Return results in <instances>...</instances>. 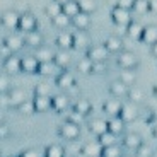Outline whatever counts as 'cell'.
<instances>
[{
    "label": "cell",
    "instance_id": "b9f144b4",
    "mask_svg": "<svg viewBox=\"0 0 157 157\" xmlns=\"http://www.w3.org/2000/svg\"><path fill=\"white\" fill-rule=\"evenodd\" d=\"M77 70L82 72V74H90V70H92V60H89L87 56H86V58H82V60H78Z\"/></svg>",
    "mask_w": 157,
    "mask_h": 157
},
{
    "label": "cell",
    "instance_id": "9a60e30c",
    "mask_svg": "<svg viewBox=\"0 0 157 157\" xmlns=\"http://www.w3.org/2000/svg\"><path fill=\"white\" fill-rule=\"evenodd\" d=\"M90 46V39L86 31H75L74 33V48L75 50H87Z\"/></svg>",
    "mask_w": 157,
    "mask_h": 157
},
{
    "label": "cell",
    "instance_id": "816d5d0a",
    "mask_svg": "<svg viewBox=\"0 0 157 157\" xmlns=\"http://www.w3.org/2000/svg\"><path fill=\"white\" fill-rule=\"evenodd\" d=\"M9 135H10V128L5 123H0V140H5Z\"/></svg>",
    "mask_w": 157,
    "mask_h": 157
},
{
    "label": "cell",
    "instance_id": "f546056e",
    "mask_svg": "<svg viewBox=\"0 0 157 157\" xmlns=\"http://www.w3.org/2000/svg\"><path fill=\"white\" fill-rule=\"evenodd\" d=\"M142 33H144V26L140 22H132L126 26V36L132 39H140L142 38Z\"/></svg>",
    "mask_w": 157,
    "mask_h": 157
},
{
    "label": "cell",
    "instance_id": "7dc6e473",
    "mask_svg": "<svg viewBox=\"0 0 157 157\" xmlns=\"http://www.w3.org/2000/svg\"><path fill=\"white\" fill-rule=\"evenodd\" d=\"M135 152H137V157H152V149L147 144H142Z\"/></svg>",
    "mask_w": 157,
    "mask_h": 157
},
{
    "label": "cell",
    "instance_id": "4316f807",
    "mask_svg": "<svg viewBox=\"0 0 157 157\" xmlns=\"http://www.w3.org/2000/svg\"><path fill=\"white\" fill-rule=\"evenodd\" d=\"M34 56H36V60H38L39 63L41 62H53V58H55V51L51 50V48L39 46V48H36Z\"/></svg>",
    "mask_w": 157,
    "mask_h": 157
},
{
    "label": "cell",
    "instance_id": "603a6c76",
    "mask_svg": "<svg viewBox=\"0 0 157 157\" xmlns=\"http://www.w3.org/2000/svg\"><path fill=\"white\" fill-rule=\"evenodd\" d=\"M60 68L55 62H41L38 67V74L39 75H44V77H50V75H55L58 74Z\"/></svg>",
    "mask_w": 157,
    "mask_h": 157
},
{
    "label": "cell",
    "instance_id": "11a10c76",
    "mask_svg": "<svg viewBox=\"0 0 157 157\" xmlns=\"http://www.w3.org/2000/svg\"><path fill=\"white\" fill-rule=\"evenodd\" d=\"M152 55H154V56H155V58H157V43H155V44H154V46H152Z\"/></svg>",
    "mask_w": 157,
    "mask_h": 157
},
{
    "label": "cell",
    "instance_id": "ffe728a7",
    "mask_svg": "<svg viewBox=\"0 0 157 157\" xmlns=\"http://www.w3.org/2000/svg\"><path fill=\"white\" fill-rule=\"evenodd\" d=\"M104 46L109 53H120V51H123V39L120 36H109L104 41Z\"/></svg>",
    "mask_w": 157,
    "mask_h": 157
},
{
    "label": "cell",
    "instance_id": "681fc988",
    "mask_svg": "<svg viewBox=\"0 0 157 157\" xmlns=\"http://www.w3.org/2000/svg\"><path fill=\"white\" fill-rule=\"evenodd\" d=\"M19 157H44V154H41L36 149H28V150H24Z\"/></svg>",
    "mask_w": 157,
    "mask_h": 157
},
{
    "label": "cell",
    "instance_id": "ee69618b",
    "mask_svg": "<svg viewBox=\"0 0 157 157\" xmlns=\"http://www.w3.org/2000/svg\"><path fill=\"white\" fill-rule=\"evenodd\" d=\"M10 90V78L7 74H0V94H7Z\"/></svg>",
    "mask_w": 157,
    "mask_h": 157
},
{
    "label": "cell",
    "instance_id": "836d02e7",
    "mask_svg": "<svg viewBox=\"0 0 157 157\" xmlns=\"http://www.w3.org/2000/svg\"><path fill=\"white\" fill-rule=\"evenodd\" d=\"M98 142L101 144V147H109V145H114V144H116V135L111 133L109 130H108V132H104L102 135H99V137H98Z\"/></svg>",
    "mask_w": 157,
    "mask_h": 157
},
{
    "label": "cell",
    "instance_id": "5bb4252c",
    "mask_svg": "<svg viewBox=\"0 0 157 157\" xmlns=\"http://www.w3.org/2000/svg\"><path fill=\"white\" fill-rule=\"evenodd\" d=\"M4 44L12 51V53H16V51L22 50V46H24L26 43H24V39L21 38L19 34H9L7 38L4 39Z\"/></svg>",
    "mask_w": 157,
    "mask_h": 157
},
{
    "label": "cell",
    "instance_id": "f907efd6",
    "mask_svg": "<svg viewBox=\"0 0 157 157\" xmlns=\"http://www.w3.org/2000/svg\"><path fill=\"white\" fill-rule=\"evenodd\" d=\"M133 4H135V0H118L116 7H121V9H126V10H132V9H133Z\"/></svg>",
    "mask_w": 157,
    "mask_h": 157
},
{
    "label": "cell",
    "instance_id": "cb8c5ba5",
    "mask_svg": "<svg viewBox=\"0 0 157 157\" xmlns=\"http://www.w3.org/2000/svg\"><path fill=\"white\" fill-rule=\"evenodd\" d=\"M53 62L58 65L60 70H65V68L70 65V53H68L67 50H58L55 53V58H53Z\"/></svg>",
    "mask_w": 157,
    "mask_h": 157
},
{
    "label": "cell",
    "instance_id": "ba28073f",
    "mask_svg": "<svg viewBox=\"0 0 157 157\" xmlns=\"http://www.w3.org/2000/svg\"><path fill=\"white\" fill-rule=\"evenodd\" d=\"M4 70L7 75H16L19 74L21 70V58H17L16 55H10L9 58L4 60Z\"/></svg>",
    "mask_w": 157,
    "mask_h": 157
},
{
    "label": "cell",
    "instance_id": "f6af8a7d",
    "mask_svg": "<svg viewBox=\"0 0 157 157\" xmlns=\"http://www.w3.org/2000/svg\"><path fill=\"white\" fill-rule=\"evenodd\" d=\"M84 118H86L84 114H80V113H77L75 109H72L70 113L67 114V121H72V123H75V125L80 126V125H82V121H84Z\"/></svg>",
    "mask_w": 157,
    "mask_h": 157
},
{
    "label": "cell",
    "instance_id": "ac0fdd59",
    "mask_svg": "<svg viewBox=\"0 0 157 157\" xmlns=\"http://www.w3.org/2000/svg\"><path fill=\"white\" fill-rule=\"evenodd\" d=\"M7 98H9V106L17 108L21 102L26 101V92L22 89H12L7 92Z\"/></svg>",
    "mask_w": 157,
    "mask_h": 157
},
{
    "label": "cell",
    "instance_id": "6da1fadb",
    "mask_svg": "<svg viewBox=\"0 0 157 157\" xmlns=\"http://www.w3.org/2000/svg\"><path fill=\"white\" fill-rule=\"evenodd\" d=\"M58 135L62 138H65V140H68V142H75L80 137V126L72 123V121H65L63 125H60Z\"/></svg>",
    "mask_w": 157,
    "mask_h": 157
},
{
    "label": "cell",
    "instance_id": "d4e9b609",
    "mask_svg": "<svg viewBox=\"0 0 157 157\" xmlns=\"http://www.w3.org/2000/svg\"><path fill=\"white\" fill-rule=\"evenodd\" d=\"M108 130L118 137V135L123 133V130H125V121H123L120 116H111L109 120H108Z\"/></svg>",
    "mask_w": 157,
    "mask_h": 157
},
{
    "label": "cell",
    "instance_id": "277c9868",
    "mask_svg": "<svg viewBox=\"0 0 157 157\" xmlns=\"http://www.w3.org/2000/svg\"><path fill=\"white\" fill-rule=\"evenodd\" d=\"M87 58L92 60V62H106L108 56H109V51L106 50L104 44H92V46L87 48Z\"/></svg>",
    "mask_w": 157,
    "mask_h": 157
},
{
    "label": "cell",
    "instance_id": "8992f818",
    "mask_svg": "<svg viewBox=\"0 0 157 157\" xmlns=\"http://www.w3.org/2000/svg\"><path fill=\"white\" fill-rule=\"evenodd\" d=\"M111 19L116 26H128L132 22V16H130V10L126 9H121V7H116L111 10Z\"/></svg>",
    "mask_w": 157,
    "mask_h": 157
},
{
    "label": "cell",
    "instance_id": "8d00e7d4",
    "mask_svg": "<svg viewBox=\"0 0 157 157\" xmlns=\"http://www.w3.org/2000/svg\"><path fill=\"white\" fill-rule=\"evenodd\" d=\"M44 12H46V16L50 17V19H53L55 16H58V14H62V5L56 4L55 0H51L50 4L46 5V9H44Z\"/></svg>",
    "mask_w": 157,
    "mask_h": 157
},
{
    "label": "cell",
    "instance_id": "7402d4cb",
    "mask_svg": "<svg viewBox=\"0 0 157 157\" xmlns=\"http://www.w3.org/2000/svg\"><path fill=\"white\" fill-rule=\"evenodd\" d=\"M24 43L28 44V46L31 48H39L43 46V34L36 29V31H31L26 34V38H24Z\"/></svg>",
    "mask_w": 157,
    "mask_h": 157
},
{
    "label": "cell",
    "instance_id": "6f0895ef",
    "mask_svg": "<svg viewBox=\"0 0 157 157\" xmlns=\"http://www.w3.org/2000/svg\"><path fill=\"white\" fill-rule=\"evenodd\" d=\"M4 121H5V116H4V113L0 111V123H4Z\"/></svg>",
    "mask_w": 157,
    "mask_h": 157
},
{
    "label": "cell",
    "instance_id": "4dcf8cb0",
    "mask_svg": "<svg viewBox=\"0 0 157 157\" xmlns=\"http://www.w3.org/2000/svg\"><path fill=\"white\" fill-rule=\"evenodd\" d=\"M62 12L65 14V16H68L72 19V17H75L80 12V7H78V2L77 0H68L67 4L62 5Z\"/></svg>",
    "mask_w": 157,
    "mask_h": 157
},
{
    "label": "cell",
    "instance_id": "9f6ffc18",
    "mask_svg": "<svg viewBox=\"0 0 157 157\" xmlns=\"http://www.w3.org/2000/svg\"><path fill=\"white\" fill-rule=\"evenodd\" d=\"M55 2H56V4H60V5H63V4H67L68 0H55Z\"/></svg>",
    "mask_w": 157,
    "mask_h": 157
},
{
    "label": "cell",
    "instance_id": "74e56055",
    "mask_svg": "<svg viewBox=\"0 0 157 157\" xmlns=\"http://www.w3.org/2000/svg\"><path fill=\"white\" fill-rule=\"evenodd\" d=\"M78 2V7H80V12H84V14H92V12L96 10V2L94 0H77Z\"/></svg>",
    "mask_w": 157,
    "mask_h": 157
},
{
    "label": "cell",
    "instance_id": "2e32d148",
    "mask_svg": "<svg viewBox=\"0 0 157 157\" xmlns=\"http://www.w3.org/2000/svg\"><path fill=\"white\" fill-rule=\"evenodd\" d=\"M33 102L36 113H46L48 109H51V96H34Z\"/></svg>",
    "mask_w": 157,
    "mask_h": 157
},
{
    "label": "cell",
    "instance_id": "44dd1931",
    "mask_svg": "<svg viewBox=\"0 0 157 157\" xmlns=\"http://www.w3.org/2000/svg\"><path fill=\"white\" fill-rule=\"evenodd\" d=\"M80 152L86 154L87 157H101V152H102V147L99 142H89L86 145H82Z\"/></svg>",
    "mask_w": 157,
    "mask_h": 157
},
{
    "label": "cell",
    "instance_id": "60d3db41",
    "mask_svg": "<svg viewBox=\"0 0 157 157\" xmlns=\"http://www.w3.org/2000/svg\"><path fill=\"white\" fill-rule=\"evenodd\" d=\"M126 98L130 99V102H140L142 99H144V92H142L140 89H137V87H130L128 89V94H126Z\"/></svg>",
    "mask_w": 157,
    "mask_h": 157
},
{
    "label": "cell",
    "instance_id": "30bf717a",
    "mask_svg": "<svg viewBox=\"0 0 157 157\" xmlns=\"http://www.w3.org/2000/svg\"><path fill=\"white\" fill-rule=\"evenodd\" d=\"M39 62L36 60V56H22L21 58V70L26 74H38Z\"/></svg>",
    "mask_w": 157,
    "mask_h": 157
},
{
    "label": "cell",
    "instance_id": "52a82bcc",
    "mask_svg": "<svg viewBox=\"0 0 157 157\" xmlns=\"http://www.w3.org/2000/svg\"><path fill=\"white\" fill-rule=\"evenodd\" d=\"M118 116L121 118L125 123H132L138 116V109L135 106V102H125V104H121V109H120Z\"/></svg>",
    "mask_w": 157,
    "mask_h": 157
},
{
    "label": "cell",
    "instance_id": "1f68e13d",
    "mask_svg": "<svg viewBox=\"0 0 157 157\" xmlns=\"http://www.w3.org/2000/svg\"><path fill=\"white\" fill-rule=\"evenodd\" d=\"M74 109L77 111V113L87 116V114H90V111H92V104H90L87 99H78V101L74 102Z\"/></svg>",
    "mask_w": 157,
    "mask_h": 157
},
{
    "label": "cell",
    "instance_id": "d6a6232c",
    "mask_svg": "<svg viewBox=\"0 0 157 157\" xmlns=\"http://www.w3.org/2000/svg\"><path fill=\"white\" fill-rule=\"evenodd\" d=\"M51 22H53V26H55V28H58V29H67L68 26H70L72 24V19L68 16H65V14H58V16H55L53 17V19H51Z\"/></svg>",
    "mask_w": 157,
    "mask_h": 157
},
{
    "label": "cell",
    "instance_id": "83f0119b",
    "mask_svg": "<svg viewBox=\"0 0 157 157\" xmlns=\"http://www.w3.org/2000/svg\"><path fill=\"white\" fill-rule=\"evenodd\" d=\"M142 144H144V142H142V137L138 133H126L125 137H123V145H125L126 149L137 150Z\"/></svg>",
    "mask_w": 157,
    "mask_h": 157
},
{
    "label": "cell",
    "instance_id": "c3c4849f",
    "mask_svg": "<svg viewBox=\"0 0 157 157\" xmlns=\"http://www.w3.org/2000/svg\"><path fill=\"white\" fill-rule=\"evenodd\" d=\"M34 94L36 96H50V86H46V84H38L34 89Z\"/></svg>",
    "mask_w": 157,
    "mask_h": 157
},
{
    "label": "cell",
    "instance_id": "bcb514c9",
    "mask_svg": "<svg viewBox=\"0 0 157 157\" xmlns=\"http://www.w3.org/2000/svg\"><path fill=\"white\" fill-rule=\"evenodd\" d=\"M108 65L106 62H92V70L90 74H106Z\"/></svg>",
    "mask_w": 157,
    "mask_h": 157
},
{
    "label": "cell",
    "instance_id": "9c48e42d",
    "mask_svg": "<svg viewBox=\"0 0 157 157\" xmlns=\"http://www.w3.org/2000/svg\"><path fill=\"white\" fill-rule=\"evenodd\" d=\"M56 46L60 50H72L74 48V33L68 31H62L58 36H56Z\"/></svg>",
    "mask_w": 157,
    "mask_h": 157
},
{
    "label": "cell",
    "instance_id": "7a4b0ae2",
    "mask_svg": "<svg viewBox=\"0 0 157 157\" xmlns=\"http://www.w3.org/2000/svg\"><path fill=\"white\" fill-rule=\"evenodd\" d=\"M116 63L123 70H133V68L138 67V58L132 51H120L118 53V58H116Z\"/></svg>",
    "mask_w": 157,
    "mask_h": 157
},
{
    "label": "cell",
    "instance_id": "3957f363",
    "mask_svg": "<svg viewBox=\"0 0 157 157\" xmlns=\"http://www.w3.org/2000/svg\"><path fill=\"white\" fill-rule=\"evenodd\" d=\"M17 29L26 33V34L31 33V31H36V29H38V19L33 16L31 12H24V14L19 16V28Z\"/></svg>",
    "mask_w": 157,
    "mask_h": 157
},
{
    "label": "cell",
    "instance_id": "db71d44e",
    "mask_svg": "<svg viewBox=\"0 0 157 157\" xmlns=\"http://www.w3.org/2000/svg\"><path fill=\"white\" fill-rule=\"evenodd\" d=\"M149 9L157 14V0H149Z\"/></svg>",
    "mask_w": 157,
    "mask_h": 157
},
{
    "label": "cell",
    "instance_id": "d590c367",
    "mask_svg": "<svg viewBox=\"0 0 157 157\" xmlns=\"http://www.w3.org/2000/svg\"><path fill=\"white\" fill-rule=\"evenodd\" d=\"M101 157H123V152H121V149L114 144V145H109V147H102Z\"/></svg>",
    "mask_w": 157,
    "mask_h": 157
},
{
    "label": "cell",
    "instance_id": "e0dca14e",
    "mask_svg": "<svg viewBox=\"0 0 157 157\" xmlns=\"http://www.w3.org/2000/svg\"><path fill=\"white\" fill-rule=\"evenodd\" d=\"M72 24L77 31H86L90 26V17L89 14H84V12H78L75 17H72Z\"/></svg>",
    "mask_w": 157,
    "mask_h": 157
},
{
    "label": "cell",
    "instance_id": "8fae6325",
    "mask_svg": "<svg viewBox=\"0 0 157 157\" xmlns=\"http://www.w3.org/2000/svg\"><path fill=\"white\" fill-rule=\"evenodd\" d=\"M68 104H70V101H68V96H65V94H56L51 98V109H55L56 113L67 111Z\"/></svg>",
    "mask_w": 157,
    "mask_h": 157
},
{
    "label": "cell",
    "instance_id": "680465c9",
    "mask_svg": "<svg viewBox=\"0 0 157 157\" xmlns=\"http://www.w3.org/2000/svg\"><path fill=\"white\" fill-rule=\"evenodd\" d=\"M74 157H87V155H86V154H82V152H77Z\"/></svg>",
    "mask_w": 157,
    "mask_h": 157
},
{
    "label": "cell",
    "instance_id": "d6986e66",
    "mask_svg": "<svg viewBox=\"0 0 157 157\" xmlns=\"http://www.w3.org/2000/svg\"><path fill=\"white\" fill-rule=\"evenodd\" d=\"M142 41L149 46H154L157 43V26H147L144 28V33H142Z\"/></svg>",
    "mask_w": 157,
    "mask_h": 157
},
{
    "label": "cell",
    "instance_id": "484cf974",
    "mask_svg": "<svg viewBox=\"0 0 157 157\" xmlns=\"http://www.w3.org/2000/svg\"><path fill=\"white\" fill-rule=\"evenodd\" d=\"M121 104L123 102L120 101V99H108L106 102H104V113L106 114H109V116H118L120 114V109H121Z\"/></svg>",
    "mask_w": 157,
    "mask_h": 157
},
{
    "label": "cell",
    "instance_id": "f5cc1de1",
    "mask_svg": "<svg viewBox=\"0 0 157 157\" xmlns=\"http://www.w3.org/2000/svg\"><path fill=\"white\" fill-rule=\"evenodd\" d=\"M10 55H14V53H12V51L9 50V48L5 46L4 43L0 44V58H4V60H5V58H9Z\"/></svg>",
    "mask_w": 157,
    "mask_h": 157
},
{
    "label": "cell",
    "instance_id": "94428289",
    "mask_svg": "<svg viewBox=\"0 0 157 157\" xmlns=\"http://www.w3.org/2000/svg\"><path fill=\"white\" fill-rule=\"evenodd\" d=\"M154 94L157 96V84H155V86H154Z\"/></svg>",
    "mask_w": 157,
    "mask_h": 157
},
{
    "label": "cell",
    "instance_id": "5b68a950",
    "mask_svg": "<svg viewBox=\"0 0 157 157\" xmlns=\"http://www.w3.org/2000/svg\"><path fill=\"white\" fill-rule=\"evenodd\" d=\"M19 12L16 10H5L2 16H0V22H2V26L7 29H10V31H16L17 28H19Z\"/></svg>",
    "mask_w": 157,
    "mask_h": 157
},
{
    "label": "cell",
    "instance_id": "7bdbcfd3",
    "mask_svg": "<svg viewBox=\"0 0 157 157\" xmlns=\"http://www.w3.org/2000/svg\"><path fill=\"white\" fill-rule=\"evenodd\" d=\"M132 10H135L137 14H145V12H149V0H135L133 4V9Z\"/></svg>",
    "mask_w": 157,
    "mask_h": 157
},
{
    "label": "cell",
    "instance_id": "7c38bea8",
    "mask_svg": "<svg viewBox=\"0 0 157 157\" xmlns=\"http://www.w3.org/2000/svg\"><path fill=\"white\" fill-rule=\"evenodd\" d=\"M56 86L62 87V89H72L75 86V77L67 70L58 72V75H56Z\"/></svg>",
    "mask_w": 157,
    "mask_h": 157
},
{
    "label": "cell",
    "instance_id": "e575fe53",
    "mask_svg": "<svg viewBox=\"0 0 157 157\" xmlns=\"http://www.w3.org/2000/svg\"><path fill=\"white\" fill-rule=\"evenodd\" d=\"M43 154H44V157H65V149L53 144V145L46 147V150Z\"/></svg>",
    "mask_w": 157,
    "mask_h": 157
},
{
    "label": "cell",
    "instance_id": "ab89813d",
    "mask_svg": "<svg viewBox=\"0 0 157 157\" xmlns=\"http://www.w3.org/2000/svg\"><path fill=\"white\" fill-rule=\"evenodd\" d=\"M120 80H121L123 84H126L128 87H132L135 84V80H137V77H135L133 70H123L121 74H120Z\"/></svg>",
    "mask_w": 157,
    "mask_h": 157
},
{
    "label": "cell",
    "instance_id": "91938a15",
    "mask_svg": "<svg viewBox=\"0 0 157 157\" xmlns=\"http://www.w3.org/2000/svg\"><path fill=\"white\" fill-rule=\"evenodd\" d=\"M152 135H154V137H155V138H157V125H155V126H154V130H152Z\"/></svg>",
    "mask_w": 157,
    "mask_h": 157
},
{
    "label": "cell",
    "instance_id": "4fadbf2b",
    "mask_svg": "<svg viewBox=\"0 0 157 157\" xmlns=\"http://www.w3.org/2000/svg\"><path fill=\"white\" fill-rule=\"evenodd\" d=\"M128 89H130V87L126 86V84H123L120 78L109 84V92H111V96H113V98H116V99L126 98V94H128Z\"/></svg>",
    "mask_w": 157,
    "mask_h": 157
},
{
    "label": "cell",
    "instance_id": "f1b7e54d",
    "mask_svg": "<svg viewBox=\"0 0 157 157\" xmlns=\"http://www.w3.org/2000/svg\"><path fill=\"white\" fill-rule=\"evenodd\" d=\"M89 130H90V133H94L96 137H99L104 132H108V121H104V120H92L89 123Z\"/></svg>",
    "mask_w": 157,
    "mask_h": 157
},
{
    "label": "cell",
    "instance_id": "f35d334b",
    "mask_svg": "<svg viewBox=\"0 0 157 157\" xmlns=\"http://www.w3.org/2000/svg\"><path fill=\"white\" fill-rule=\"evenodd\" d=\"M17 111H19L21 114H26V116H28V114L36 113V109H34V102H33V101H28V99H26L24 102H21L19 106H17Z\"/></svg>",
    "mask_w": 157,
    "mask_h": 157
}]
</instances>
